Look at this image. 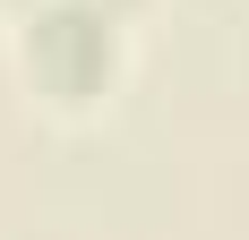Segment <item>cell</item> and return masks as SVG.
<instances>
[{"label": "cell", "mask_w": 249, "mask_h": 240, "mask_svg": "<svg viewBox=\"0 0 249 240\" xmlns=\"http://www.w3.org/2000/svg\"><path fill=\"white\" fill-rule=\"evenodd\" d=\"M26 51H35V69L52 77V86H95L103 60H112V26H103L95 0H60V9H43L35 17V34H26Z\"/></svg>", "instance_id": "6da1fadb"}]
</instances>
